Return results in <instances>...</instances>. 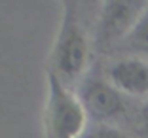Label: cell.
<instances>
[{
	"mask_svg": "<svg viewBox=\"0 0 148 138\" xmlns=\"http://www.w3.org/2000/svg\"><path fill=\"white\" fill-rule=\"evenodd\" d=\"M80 6V2H63L61 25L49 53L48 72L57 76L69 89L86 78L91 57L89 34Z\"/></svg>",
	"mask_w": 148,
	"mask_h": 138,
	"instance_id": "cell-1",
	"label": "cell"
},
{
	"mask_svg": "<svg viewBox=\"0 0 148 138\" xmlns=\"http://www.w3.org/2000/svg\"><path fill=\"white\" fill-rule=\"evenodd\" d=\"M87 119L78 95L48 72V99L44 108L46 138H80L87 131Z\"/></svg>",
	"mask_w": 148,
	"mask_h": 138,
	"instance_id": "cell-2",
	"label": "cell"
},
{
	"mask_svg": "<svg viewBox=\"0 0 148 138\" xmlns=\"http://www.w3.org/2000/svg\"><path fill=\"white\" fill-rule=\"evenodd\" d=\"M87 117L97 125H112L129 112V97L118 91L106 78L97 72H87L76 91Z\"/></svg>",
	"mask_w": 148,
	"mask_h": 138,
	"instance_id": "cell-3",
	"label": "cell"
},
{
	"mask_svg": "<svg viewBox=\"0 0 148 138\" xmlns=\"http://www.w3.org/2000/svg\"><path fill=\"white\" fill-rule=\"evenodd\" d=\"M148 2L143 0H106L103 2L95 29V48L99 51H110L123 44L131 34Z\"/></svg>",
	"mask_w": 148,
	"mask_h": 138,
	"instance_id": "cell-4",
	"label": "cell"
},
{
	"mask_svg": "<svg viewBox=\"0 0 148 138\" xmlns=\"http://www.w3.org/2000/svg\"><path fill=\"white\" fill-rule=\"evenodd\" d=\"M106 80L131 99H148V61L120 57L106 68Z\"/></svg>",
	"mask_w": 148,
	"mask_h": 138,
	"instance_id": "cell-5",
	"label": "cell"
},
{
	"mask_svg": "<svg viewBox=\"0 0 148 138\" xmlns=\"http://www.w3.org/2000/svg\"><path fill=\"white\" fill-rule=\"evenodd\" d=\"M120 48L129 53V57H140L148 61V8Z\"/></svg>",
	"mask_w": 148,
	"mask_h": 138,
	"instance_id": "cell-6",
	"label": "cell"
},
{
	"mask_svg": "<svg viewBox=\"0 0 148 138\" xmlns=\"http://www.w3.org/2000/svg\"><path fill=\"white\" fill-rule=\"evenodd\" d=\"M80 138H131L127 133L118 129L116 125H95L87 129Z\"/></svg>",
	"mask_w": 148,
	"mask_h": 138,
	"instance_id": "cell-7",
	"label": "cell"
},
{
	"mask_svg": "<svg viewBox=\"0 0 148 138\" xmlns=\"http://www.w3.org/2000/svg\"><path fill=\"white\" fill-rule=\"evenodd\" d=\"M139 117H140V125H143L144 134L148 136V99L144 100L143 108H140V112H139Z\"/></svg>",
	"mask_w": 148,
	"mask_h": 138,
	"instance_id": "cell-8",
	"label": "cell"
}]
</instances>
